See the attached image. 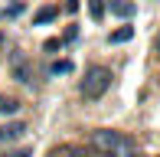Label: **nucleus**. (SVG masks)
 Instances as JSON below:
<instances>
[{
    "label": "nucleus",
    "mask_w": 160,
    "mask_h": 157,
    "mask_svg": "<svg viewBox=\"0 0 160 157\" xmlns=\"http://www.w3.org/2000/svg\"><path fill=\"white\" fill-rule=\"evenodd\" d=\"M92 151L101 154V157H141L134 138H128V134H121V131H111V128L92 131Z\"/></svg>",
    "instance_id": "obj_1"
},
{
    "label": "nucleus",
    "mask_w": 160,
    "mask_h": 157,
    "mask_svg": "<svg viewBox=\"0 0 160 157\" xmlns=\"http://www.w3.org/2000/svg\"><path fill=\"white\" fill-rule=\"evenodd\" d=\"M111 69L108 66H88L85 69V78L78 82V92H82V98L85 102H98V98H105V92L111 89Z\"/></svg>",
    "instance_id": "obj_2"
},
{
    "label": "nucleus",
    "mask_w": 160,
    "mask_h": 157,
    "mask_svg": "<svg viewBox=\"0 0 160 157\" xmlns=\"http://www.w3.org/2000/svg\"><path fill=\"white\" fill-rule=\"evenodd\" d=\"M7 66H10V75L17 78L20 85H30V78H33V66H30V56H26L23 49H10V56H7Z\"/></svg>",
    "instance_id": "obj_3"
},
{
    "label": "nucleus",
    "mask_w": 160,
    "mask_h": 157,
    "mask_svg": "<svg viewBox=\"0 0 160 157\" xmlns=\"http://www.w3.org/2000/svg\"><path fill=\"white\" fill-rule=\"evenodd\" d=\"M26 138V124L23 121H7L0 124V144H17V141Z\"/></svg>",
    "instance_id": "obj_4"
},
{
    "label": "nucleus",
    "mask_w": 160,
    "mask_h": 157,
    "mask_svg": "<svg viewBox=\"0 0 160 157\" xmlns=\"http://www.w3.org/2000/svg\"><path fill=\"white\" fill-rule=\"evenodd\" d=\"M108 7H111V13L121 17V20H128V17L137 13V3H134V0H108Z\"/></svg>",
    "instance_id": "obj_5"
},
{
    "label": "nucleus",
    "mask_w": 160,
    "mask_h": 157,
    "mask_svg": "<svg viewBox=\"0 0 160 157\" xmlns=\"http://www.w3.org/2000/svg\"><path fill=\"white\" fill-rule=\"evenodd\" d=\"M56 157H95V151L92 147H78V144H65L56 151Z\"/></svg>",
    "instance_id": "obj_6"
},
{
    "label": "nucleus",
    "mask_w": 160,
    "mask_h": 157,
    "mask_svg": "<svg viewBox=\"0 0 160 157\" xmlns=\"http://www.w3.org/2000/svg\"><path fill=\"white\" fill-rule=\"evenodd\" d=\"M56 17H59V7H42V10L33 13V26H42V23H49Z\"/></svg>",
    "instance_id": "obj_7"
},
{
    "label": "nucleus",
    "mask_w": 160,
    "mask_h": 157,
    "mask_svg": "<svg viewBox=\"0 0 160 157\" xmlns=\"http://www.w3.org/2000/svg\"><path fill=\"white\" fill-rule=\"evenodd\" d=\"M131 36H134V26H118L108 33V43H128Z\"/></svg>",
    "instance_id": "obj_8"
},
{
    "label": "nucleus",
    "mask_w": 160,
    "mask_h": 157,
    "mask_svg": "<svg viewBox=\"0 0 160 157\" xmlns=\"http://www.w3.org/2000/svg\"><path fill=\"white\" fill-rule=\"evenodd\" d=\"M17 111H20V102H17V98L0 95V115H17Z\"/></svg>",
    "instance_id": "obj_9"
},
{
    "label": "nucleus",
    "mask_w": 160,
    "mask_h": 157,
    "mask_svg": "<svg viewBox=\"0 0 160 157\" xmlns=\"http://www.w3.org/2000/svg\"><path fill=\"white\" fill-rule=\"evenodd\" d=\"M72 69H75V66H72L69 59H59V62H52V69H49V72H52V75H69Z\"/></svg>",
    "instance_id": "obj_10"
},
{
    "label": "nucleus",
    "mask_w": 160,
    "mask_h": 157,
    "mask_svg": "<svg viewBox=\"0 0 160 157\" xmlns=\"http://www.w3.org/2000/svg\"><path fill=\"white\" fill-rule=\"evenodd\" d=\"M88 13H92V20H101L105 17V0H88Z\"/></svg>",
    "instance_id": "obj_11"
},
{
    "label": "nucleus",
    "mask_w": 160,
    "mask_h": 157,
    "mask_svg": "<svg viewBox=\"0 0 160 157\" xmlns=\"http://www.w3.org/2000/svg\"><path fill=\"white\" fill-rule=\"evenodd\" d=\"M75 36H78V26H69V30H65V36H62L59 43H72Z\"/></svg>",
    "instance_id": "obj_12"
},
{
    "label": "nucleus",
    "mask_w": 160,
    "mask_h": 157,
    "mask_svg": "<svg viewBox=\"0 0 160 157\" xmlns=\"http://www.w3.org/2000/svg\"><path fill=\"white\" fill-rule=\"evenodd\" d=\"M7 157H33L30 147H20V151H13V154H7Z\"/></svg>",
    "instance_id": "obj_13"
},
{
    "label": "nucleus",
    "mask_w": 160,
    "mask_h": 157,
    "mask_svg": "<svg viewBox=\"0 0 160 157\" xmlns=\"http://www.w3.org/2000/svg\"><path fill=\"white\" fill-rule=\"evenodd\" d=\"M65 10H69V13H75V10H78V0H65Z\"/></svg>",
    "instance_id": "obj_14"
},
{
    "label": "nucleus",
    "mask_w": 160,
    "mask_h": 157,
    "mask_svg": "<svg viewBox=\"0 0 160 157\" xmlns=\"http://www.w3.org/2000/svg\"><path fill=\"white\" fill-rule=\"evenodd\" d=\"M0 49H3V33H0Z\"/></svg>",
    "instance_id": "obj_15"
}]
</instances>
